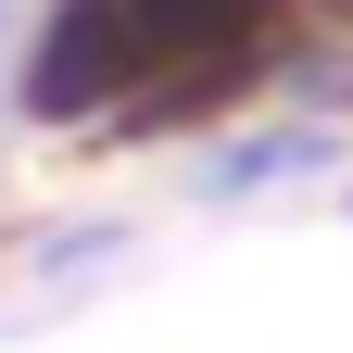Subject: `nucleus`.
I'll return each mask as SVG.
<instances>
[{
    "instance_id": "f257e3e1",
    "label": "nucleus",
    "mask_w": 353,
    "mask_h": 353,
    "mask_svg": "<svg viewBox=\"0 0 353 353\" xmlns=\"http://www.w3.org/2000/svg\"><path fill=\"white\" fill-rule=\"evenodd\" d=\"M278 13L290 0H63V26L38 38L26 63V101L76 126V114H202V101H240L278 51Z\"/></svg>"
},
{
    "instance_id": "f03ea898",
    "label": "nucleus",
    "mask_w": 353,
    "mask_h": 353,
    "mask_svg": "<svg viewBox=\"0 0 353 353\" xmlns=\"http://www.w3.org/2000/svg\"><path fill=\"white\" fill-rule=\"evenodd\" d=\"M303 164H328L316 126H290V139H240V152L202 164V202H240V190H265V176H303Z\"/></svg>"
}]
</instances>
